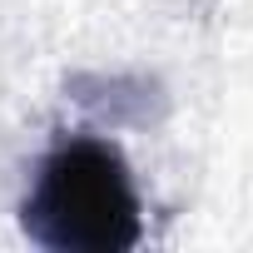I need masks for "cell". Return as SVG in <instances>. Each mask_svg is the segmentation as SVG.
Returning <instances> with one entry per match:
<instances>
[{"label":"cell","instance_id":"obj_1","mask_svg":"<svg viewBox=\"0 0 253 253\" xmlns=\"http://www.w3.org/2000/svg\"><path fill=\"white\" fill-rule=\"evenodd\" d=\"M20 218L55 253H119L139 243V194L124 159L99 139L55 144L35 169Z\"/></svg>","mask_w":253,"mask_h":253}]
</instances>
